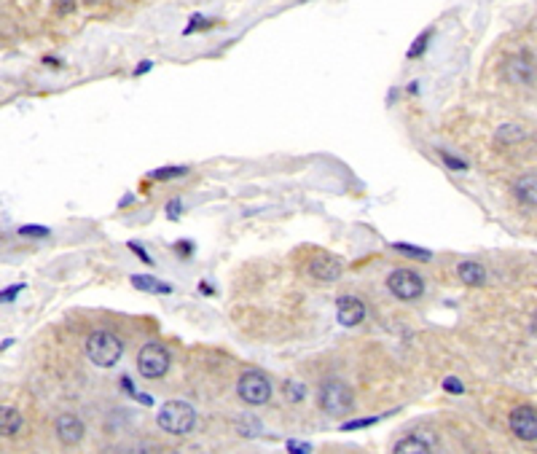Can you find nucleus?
Here are the masks:
<instances>
[{
    "label": "nucleus",
    "mask_w": 537,
    "mask_h": 454,
    "mask_svg": "<svg viewBox=\"0 0 537 454\" xmlns=\"http://www.w3.org/2000/svg\"><path fill=\"white\" fill-rule=\"evenodd\" d=\"M317 403H320V409L325 414H334V417L355 412L352 388H349L347 382H341V379H325L320 385V390H317Z\"/></svg>",
    "instance_id": "nucleus-1"
},
{
    "label": "nucleus",
    "mask_w": 537,
    "mask_h": 454,
    "mask_svg": "<svg viewBox=\"0 0 537 454\" xmlns=\"http://www.w3.org/2000/svg\"><path fill=\"white\" fill-rule=\"evenodd\" d=\"M124 355V342L110 331H94L86 339V358L100 366V368H110L116 366Z\"/></svg>",
    "instance_id": "nucleus-2"
},
{
    "label": "nucleus",
    "mask_w": 537,
    "mask_h": 454,
    "mask_svg": "<svg viewBox=\"0 0 537 454\" xmlns=\"http://www.w3.org/2000/svg\"><path fill=\"white\" fill-rule=\"evenodd\" d=\"M156 422H159L161 430H167V433H172V436H186V433H191L194 425H196V412H194V406L186 401H167L159 409Z\"/></svg>",
    "instance_id": "nucleus-3"
},
{
    "label": "nucleus",
    "mask_w": 537,
    "mask_h": 454,
    "mask_svg": "<svg viewBox=\"0 0 537 454\" xmlns=\"http://www.w3.org/2000/svg\"><path fill=\"white\" fill-rule=\"evenodd\" d=\"M237 392L247 406H264L271 398V379L258 368H247L237 382Z\"/></svg>",
    "instance_id": "nucleus-4"
},
{
    "label": "nucleus",
    "mask_w": 537,
    "mask_h": 454,
    "mask_svg": "<svg viewBox=\"0 0 537 454\" xmlns=\"http://www.w3.org/2000/svg\"><path fill=\"white\" fill-rule=\"evenodd\" d=\"M170 352L164 344L159 342H151L146 347L140 349V355H137V371L140 376H146V379H161V376L170 371Z\"/></svg>",
    "instance_id": "nucleus-5"
},
{
    "label": "nucleus",
    "mask_w": 537,
    "mask_h": 454,
    "mask_svg": "<svg viewBox=\"0 0 537 454\" xmlns=\"http://www.w3.org/2000/svg\"><path fill=\"white\" fill-rule=\"evenodd\" d=\"M389 293L401 301H416L419 296L425 293V280L416 274L414 269H395L387 277Z\"/></svg>",
    "instance_id": "nucleus-6"
},
{
    "label": "nucleus",
    "mask_w": 537,
    "mask_h": 454,
    "mask_svg": "<svg viewBox=\"0 0 537 454\" xmlns=\"http://www.w3.org/2000/svg\"><path fill=\"white\" fill-rule=\"evenodd\" d=\"M508 425L519 441H526V443L537 441V414L532 406H516V409L510 412Z\"/></svg>",
    "instance_id": "nucleus-7"
},
{
    "label": "nucleus",
    "mask_w": 537,
    "mask_h": 454,
    "mask_svg": "<svg viewBox=\"0 0 537 454\" xmlns=\"http://www.w3.org/2000/svg\"><path fill=\"white\" fill-rule=\"evenodd\" d=\"M307 272L314 277L317 282H336L338 277H341V272H344V267H341V261L336 258V255L331 253H317V255H312L309 258V264H307Z\"/></svg>",
    "instance_id": "nucleus-8"
},
{
    "label": "nucleus",
    "mask_w": 537,
    "mask_h": 454,
    "mask_svg": "<svg viewBox=\"0 0 537 454\" xmlns=\"http://www.w3.org/2000/svg\"><path fill=\"white\" fill-rule=\"evenodd\" d=\"M336 318L341 325H360L365 320V304H362L358 296H338L336 298Z\"/></svg>",
    "instance_id": "nucleus-9"
},
{
    "label": "nucleus",
    "mask_w": 537,
    "mask_h": 454,
    "mask_svg": "<svg viewBox=\"0 0 537 454\" xmlns=\"http://www.w3.org/2000/svg\"><path fill=\"white\" fill-rule=\"evenodd\" d=\"M57 436L65 446H76L83 438V422L76 414H62L57 419Z\"/></svg>",
    "instance_id": "nucleus-10"
},
{
    "label": "nucleus",
    "mask_w": 537,
    "mask_h": 454,
    "mask_svg": "<svg viewBox=\"0 0 537 454\" xmlns=\"http://www.w3.org/2000/svg\"><path fill=\"white\" fill-rule=\"evenodd\" d=\"M513 194H516V199L521 202V204L535 207V202H537V177H535V173L521 175V177L516 180V186H513Z\"/></svg>",
    "instance_id": "nucleus-11"
},
{
    "label": "nucleus",
    "mask_w": 537,
    "mask_h": 454,
    "mask_svg": "<svg viewBox=\"0 0 537 454\" xmlns=\"http://www.w3.org/2000/svg\"><path fill=\"white\" fill-rule=\"evenodd\" d=\"M22 430V414L13 406H0V438L16 436Z\"/></svg>",
    "instance_id": "nucleus-12"
},
{
    "label": "nucleus",
    "mask_w": 537,
    "mask_h": 454,
    "mask_svg": "<svg viewBox=\"0 0 537 454\" xmlns=\"http://www.w3.org/2000/svg\"><path fill=\"white\" fill-rule=\"evenodd\" d=\"M456 274H459V280L465 282V285H470V288H481L483 282H486V269H483L481 264H476V261L459 264Z\"/></svg>",
    "instance_id": "nucleus-13"
},
{
    "label": "nucleus",
    "mask_w": 537,
    "mask_h": 454,
    "mask_svg": "<svg viewBox=\"0 0 537 454\" xmlns=\"http://www.w3.org/2000/svg\"><path fill=\"white\" fill-rule=\"evenodd\" d=\"M132 285L137 291H146V293H172V285L156 280L151 274H132Z\"/></svg>",
    "instance_id": "nucleus-14"
},
{
    "label": "nucleus",
    "mask_w": 537,
    "mask_h": 454,
    "mask_svg": "<svg viewBox=\"0 0 537 454\" xmlns=\"http://www.w3.org/2000/svg\"><path fill=\"white\" fill-rule=\"evenodd\" d=\"M508 76H510V81H516V83H532V62H529L526 57L510 59Z\"/></svg>",
    "instance_id": "nucleus-15"
},
{
    "label": "nucleus",
    "mask_w": 537,
    "mask_h": 454,
    "mask_svg": "<svg viewBox=\"0 0 537 454\" xmlns=\"http://www.w3.org/2000/svg\"><path fill=\"white\" fill-rule=\"evenodd\" d=\"M430 449H432V446H430L427 438H419V436H408V438L395 443V452H401V454H427Z\"/></svg>",
    "instance_id": "nucleus-16"
},
{
    "label": "nucleus",
    "mask_w": 537,
    "mask_h": 454,
    "mask_svg": "<svg viewBox=\"0 0 537 454\" xmlns=\"http://www.w3.org/2000/svg\"><path fill=\"white\" fill-rule=\"evenodd\" d=\"M526 137V129L519 127V124H505V127H500V132H497V140L500 143H516V140H524Z\"/></svg>",
    "instance_id": "nucleus-17"
},
{
    "label": "nucleus",
    "mask_w": 537,
    "mask_h": 454,
    "mask_svg": "<svg viewBox=\"0 0 537 454\" xmlns=\"http://www.w3.org/2000/svg\"><path fill=\"white\" fill-rule=\"evenodd\" d=\"M392 248L403 255H414V258H419V261H430V258H432V253H430L427 248H416V245H406V242H395Z\"/></svg>",
    "instance_id": "nucleus-18"
},
{
    "label": "nucleus",
    "mask_w": 537,
    "mask_h": 454,
    "mask_svg": "<svg viewBox=\"0 0 537 454\" xmlns=\"http://www.w3.org/2000/svg\"><path fill=\"white\" fill-rule=\"evenodd\" d=\"M188 173V167H159V170H153L151 177H156V180H172V177H183Z\"/></svg>",
    "instance_id": "nucleus-19"
},
{
    "label": "nucleus",
    "mask_w": 537,
    "mask_h": 454,
    "mask_svg": "<svg viewBox=\"0 0 537 454\" xmlns=\"http://www.w3.org/2000/svg\"><path fill=\"white\" fill-rule=\"evenodd\" d=\"M121 388H124L126 395H132L134 401H140L143 406H153V398H151V395H143V392H137V390L132 388V379H129V376H121Z\"/></svg>",
    "instance_id": "nucleus-20"
},
{
    "label": "nucleus",
    "mask_w": 537,
    "mask_h": 454,
    "mask_svg": "<svg viewBox=\"0 0 537 454\" xmlns=\"http://www.w3.org/2000/svg\"><path fill=\"white\" fill-rule=\"evenodd\" d=\"M382 417H362V419H349V422H344L341 425V430L344 433H352V430H362V428H371V425H376Z\"/></svg>",
    "instance_id": "nucleus-21"
},
{
    "label": "nucleus",
    "mask_w": 537,
    "mask_h": 454,
    "mask_svg": "<svg viewBox=\"0 0 537 454\" xmlns=\"http://www.w3.org/2000/svg\"><path fill=\"white\" fill-rule=\"evenodd\" d=\"M430 38H432V27H427V30H425V33H422V35L414 40V46L408 49V59H414V57H419V54L425 52V49H427V40Z\"/></svg>",
    "instance_id": "nucleus-22"
},
{
    "label": "nucleus",
    "mask_w": 537,
    "mask_h": 454,
    "mask_svg": "<svg viewBox=\"0 0 537 454\" xmlns=\"http://www.w3.org/2000/svg\"><path fill=\"white\" fill-rule=\"evenodd\" d=\"M52 231H49V226H22L19 228V237H35V240H40V237H49Z\"/></svg>",
    "instance_id": "nucleus-23"
},
{
    "label": "nucleus",
    "mask_w": 537,
    "mask_h": 454,
    "mask_svg": "<svg viewBox=\"0 0 537 454\" xmlns=\"http://www.w3.org/2000/svg\"><path fill=\"white\" fill-rule=\"evenodd\" d=\"M443 390L452 392V395H462V392H465V385H462L456 376H446V379H443Z\"/></svg>",
    "instance_id": "nucleus-24"
},
{
    "label": "nucleus",
    "mask_w": 537,
    "mask_h": 454,
    "mask_svg": "<svg viewBox=\"0 0 537 454\" xmlns=\"http://www.w3.org/2000/svg\"><path fill=\"white\" fill-rule=\"evenodd\" d=\"M25 291V285H13V288H3L0 291V304H11L16 296Z\"/></svg>",
    "instance_id": "nucleus-25"
},
{
    "label": "nucleus",
    "mask_w": 537,
    "mask_h": 454,
    "mask_svg": "<svg viewBox=\"0 0 537 454\" xmlns=\"http://www.w3.org/2000/svg\"><path fill=\"white\" fill-rule=\"evenodd\" d=\"M126 248H129V250H132V253L137 255V258H140L143 264H148V267H153V258L148 255V250H146V248H143V245H137V242H129Z\"/></svg>",
    "instance_id": "nucleus-26"
},
{
    "label": "nucleus",
    "mask_w": 537,
    "mask_h": 454,
    "mask_svg": "<svg viewBox=\"0 0 537 454\" xmlns=\"http://www.w3.org/2000/svg\"><path fill=\"white\" fill-rule=\"evenodd\" d=\"M285 392H288V398H290V401H301V398L307 395V390L301 388L298 382H288V385H285Z\"/></svg>",
    "instance_id": "nucleus-27"
},
{
    "label": "nucleus",
    "mask_w": 537,
    "mask_h": 454,
    "mask_svg": "<svg viewBox=\"0 0 537 454\" xmlns=\"http://www.w3.org/2000/svg\"><path fill=\"white\" fill-rule=\"evenodd\" d=\"M441 159L446 161V167H449V170H468V164H465L462 159H454L449 151H441Z\"/></svg>",
    "instance_id": "nucleus-28"
},
{
    "label": "nucleus",
    "mask_w": 537,
    "mask_h": 454,
    "mask_svg": "<svg viewBox=\"0 0 537 454\" xmlns=\"http://www.w3.org/2000/svg\"><path fill=\"white\" fill-rule=\"evenodd\" d=\"M288 449L295 454H309L312 452V446H309L307 441H288Z\"/></svg>",
    "instance_id": "nucleus-29"
},
{
    "label": "nucleus",
    "mask_w": 537,
    "mask_h": 454,
    "mask_svg": "<svg viewBox=\"0 0 537 454\" xmlns=\"http://www.w3.org/2000/svg\"><path fill=\"white\" fill-rule=\"evenodd\" d=\"M180 210H183V204H180V199H172L170 204H167V215H170L172 221H175V218H180Z\"/></svg>",
    "instance_id": "nucleus-30"
},
{
    "label": "nucleus",
    "mask_w": 537,
    "mask_h": 454,
    "mask_svg": "<svg viewBox=\"0 0 537 454\" xmlns=\"http://www.w3.org/2000/svg\"><path fill=\"white\" fill-rule=\"evenodd\" d=\"M151 67H153V62H143V65H140V67H137V70H134V76H140V73H148Z\"/></svg>",
    "instance_id": "nucleus-31"
}]
</instances>
